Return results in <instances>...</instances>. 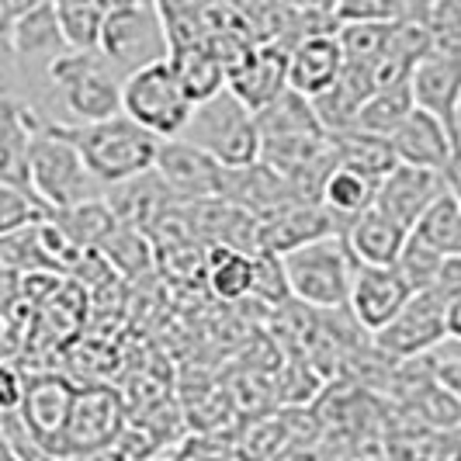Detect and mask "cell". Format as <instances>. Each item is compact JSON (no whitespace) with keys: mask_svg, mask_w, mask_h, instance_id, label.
I'll list each match as a JSON object with an SVG mask.
<instances>
[{"mask_svg":"<svg viewBox=\"0 0 461 461\" xmlns=\"http://www.w3.org/2000/svg\"><path fill=\"white\" fill-rule=\"evenodd\" d=\"M28 174H32V191L52 212H69V208L108 198V187L94 177L84 153L73 146V139L63 132V125L52 118H46L42 129L32 139Z\"/></svg>","mask_w":461,"mask_h":461,"instance_id":"cell-1","label":"cell"},{"mask_svg":"<svg viewBox=\"0 0 461 461\" xmlns=\"http://www.w3.org/2000/svg\"><path fill=\"white\" fill-rule=\"evenodd\" d=\"M59 125L73 139V146L84 153L91 174L104 187L136 181V177L149 174L157 167L160 139L149 136L129 115L108 118V122H97V125H69V122H59Z\"/></svg>","mask_w":461,"mask_h":461,"instance_id":"cell-2","label":"cell"},{"mask_svg":"<svg viewBox=\"0 0 461 461\" xmlns=\"http://www.w3.org/2000/svg\"><path fill=\"white\" fill-rule=\"evenodd\" d=\"M46 84L69 112V125H97L125 115V77L101 52H63L46 73Z\"/></svg>","mask_w":461,"mask_h":461,"instance_id":"cell-3","label":"cell"},{"mask_svg":"<svg viewBox=\"0 0 461 461\" xmlns=\"http://www.w3.org/2000/svg\"><path fill=\"white\" fill-rule=\"evenodd\" d=\"M181 139L205 149L208 157H215L226 170L254 167L264 153V136H260L257 115L232 91H222L219 97L198 104Z\"/></svg>","mask_w":461,"mask_h":461,"instance_id":"cell-4","label":"cell"},{"mask_svg":"<svg viewBox=\"0 0 461 461\" xmlns=\"http://www.w3.org/2000/svg\"><path fill=\"white\" fill-rule=\"evenodd\" d=\"M281 260H285V275H288V288L295 302L309 309H323V312H337L350 305V288H354V275L361 264L350 254L344 232L309 243Z\"/></svg>","mask_w":461,"mask_h":461,"instance_id":"cell-5","label":"cell"},{"mask_svg":"<svg viewBox=\"0 0 461 461\" xmlns=\"http://www.w3.org/2000/svg\"><path fill=\"white\" fill-rule=\"evenodd\" d=\"M122 108L136 125H142L149 136L160 142L167 139H181L187 122L194 115V101L187 97L185 84L177 80V73L170 67V59L142 67L125 77V91H122Z\"/></svg>","mask_w":461,"mask_h":461,"instance_id":"cell-6","label":"cell"},{"mask_svg":"<svg viewBox=\"0 0 461 461\" xmlns=\"http://www.w3.org/2000/svg\"><path fill=\"white\" fill-rule=\"evenodd\" d=\"M0 52L4 69L14 67L39 73L46 80L49 67L69 52L56 22V4H11L0 0Z\"/></svg>","mask_w":461,"mask_h":461,"instance_id":"cell-7","label":"cell"},{"mask_svg":"<svg viewBox=\"0 0 461 461\" xmlns=\"http://www.w3.org/2000/svg\"><path fill=\"white\" fill-rule=\"evenodd\" d=\"M101 56L122 77L170 59L160 4H112L104 35H101Z\"/></svg>","mask_w":461,"mask_h":461,"instance_id":"cell-8","label":"cell"},{"mask_svg":"<svg viewBox=\"0 0 461 461\" xmlns=\"http://www.w3.org/2000/svg\"><path fill=\"white\" fill-rule=\"evenodd\" d=\"M447 312H451V305L440 299L438 292H416L410 305L395 316V323H389L375 337V347L393 361L427 357L451 337Z\"/></svg>","mask_w":461,"mask_h":461,"instance_id":"cell-9","label":"cell"},{"mask_svg":"<svg viewBox=\"0 0 461 461\" xmlns=\"http://www.w3.org/2000/svg\"><path fill=\"white\" fill-rule=\"evenodd\" d=\"M157 177L174 194L177 205H202V202H222L226 187V167L208 157L205 149L191 146L187 139H167L157 153Z\"/></svg>","mask_w":461,"mask_h":461,"instance_id":"cell-10","label":"cell"},{"mask_svg":"<svg viewBox=\"0 0 461 461\" xmlns=\"http://www.w3.org/2000/svg\"><path fill=\"white\" fill-rule=\"evenodd\" d=\"M125 427H129V410L115 389H108V385L80 389L77 402H73V413H69L67 438L59 447V461L112 447V444H118Z\"/></svg>","mask_w":461,"mask_h":461,"instance_id":"cell-11","label":"cell"},{"mask_svg":"<svg viewBox=\"0 0 461 461\" xmlns=\"http://www.w3.org/2000/svg\"><path fill=\"white\" fill-rule=\"evenodd\" d=\"M77 393L80 389H73V382H67L63 375H52V371L28 375V389H24V402L18 413L28 423V430L35 434L39 447L46 451V458L52 461H59V447L67 438Z\"/></svg>","mask_w":461,"mask_h":461,"instance_id":"cell-12","label":"cell"},{"mask_svg":"<svg viewBox=\"0 0 461 461\" xmlns=\"http://www.w3.org/2000/svg\"><path fill=\"white\" fill-rule=\"evenodd\" d=\"M413 295V285L402 277L399 267H357L347 309L361 330L378 337L385 326L395 323V316L410 305Z\"/></svg>","mask_w":461,"mask_h":461,"instance_id":"cell-13","label":"cell"},{"mask_svg":"<svg viewBox=\"0 0 461 461\" xmlns=\"http://www.w3.org/2000/svg\"><path fill=\"white\" fill-rule=\"evenodd\" d=\"M447 191H451V187H447V177H444V174L399 163L393 174L382 181V187H378L375 208H382L389 219H395L399 226H406V230L413 232L416 226H420V219L438 205Z\"/></svg>","mask_w":461,"mask_h":461,"instance_id":"cell-14","label":"cell"},{"mask_svg":"<svg viewBox=\"0 0 461 461\" xmlns=\"http://www.w3.org/2000/svg\"><path fill=\"white\" fill-rule=\"evenodd\" d=\"M344 230L347 222H340L326 205H292L260 222V254L288 257L309 243L340 236Z\"/></svg>","mask_w":461,"mask_h":461,"instance_id":"cell-15","label":"cell"},{"mask_svg":"<svg viewBox=\"0 0 461 461\" xmlns=\"http://www.w3.org/2000/svg\"><path fill=\"white\" fill-rule=\"evenodd\" d=\"M413 97L416 108L434 115L461 146L458 112H461V56H438L430 52L413 69Z\"/></svg>","mask_w":461,"mask_h":461,"instance_id":"cell-16","label":"cell"},{"mask_svg":"<svg viewBox=\"0 0 461 461\" xmlns=\"http://www.w3.org/2000/svg\"><path fill=\"white\" fill-rule=\"evenodd\" d=\"M347 56L340 46V35H309L292 49V67H288V87L299 91L309 101H320L330 94L344 77Z\"/></svg>","mask_w":461,"mask_h":461,"instance_id":"cell-17","label":"cell"},{"mask_svg":"<svg viewBox=\"0 0 461 461\" xmlns=\"http://www.w3.org/2000/svg\"><path fill=\"white\" fill-rule=\"evenodd\" d=\"M288 67H292V49L288 46H281V42L257 46L254 59L230 77V91L254 115H260L264 108H271L277 97L288 91Z\"/></svg>","mask_w":461,"mask_h":461,"instance_id":"cell-18","label":"cell"},{"mask_svg":"<svg viewBox=\"0 0 461 461\" xmlns=\"http://www.w3.org/2000/svg\"><path fill=\"white\" fill-rule=\"evenodd\" d=\"M344 240L361 267H395L410 243V230L389 219L382 208H371L354 222H347Z\"/></svg>","mask_w":461,"mask_h":461,"instance_id":"cell-19","label":"cell"},{"mask_svg":"<svg viewBox=\"0 0 461 461\" xmlns=\"http://www.w3.org/2000/svg\"><path fill=\"white\" fill-rule=\"evenodd\" d=\"M393 146L399 163L420 167V170H438V174H444L451 167V157L458 149L451 132L440 125L438 118L420 112V108L406 118V125L393 136Z\"/></svg>","mask_w":461,"mask_h":461,"instance_id":"cell-20","label":"cell"},{"mask_svg":"<svg viewBox=\"0 0 461 461\" xmlns=\"http://www.w3.org/2000/svg\"><path fill=\"white\" fill-rule=\"evenodd\" d=\"M260 136L264 142L271 139H302V136H326L323 122L316 115V104L309 97H302L299 91H288L277 97L271 108H264L257 115Z\"/></svg>","mask_w":461,"mask_h":461,"instance_id":"cell-21","label":"cell"},{"mask_svg":"<svg viewBox=\"0 0 461 461\" xmlns=\"http://www.w3.org/2000/svg\"><path fill=\"white\" fill-rule=\"evenodd\" d=\"M170 67H174L177 80L185 84L187 97H191L194 104H205V101L219 97L222 91H230L226 67L219 63V56H215L208 46L177 49V52H170Z\"/></svg>","mask_w":461,"mask_h":461,"instance_id":"cell-22","label":"cell"},{"mask_svg":"<svg viewBox=\"0 0 461 461\" xmlns=\"http://www.w3.org/2000/svg\"><path fill=\"white\" fill-rule=\"evenodd\" d=\"M330 139H333V149H337V163L340 167H354V170L368 174L371 181H378V185L399 167L393 139L368 136V132H357V129Z\"/></svg>","mask_w":461,"mask_h":461,"instance_id":"cell-23","label":"cell"},{"mask_svg":"<svg viewBox=\"0 0 461 461\" xmlns=\"http://www.w3.org/2000/svg\"><path fill=\"white\" fill-rule=\"evenodd\" d=\"M378 181H371L368 174L354 170V167H340L326 177L323 187V205L340 219V222H354L357 215H365L378 202Z\"/></svg>","mask_w":461,"mask_h":461,"instance_id":"cell-24","label":"cell"},{"mask_svg":"<svg viewBox=\"0 0 461 461\" xmlns=\"http://www.w3.org/2000/svg\"><path fill=\"white\" fill-rule=\"evenodd\" d=\"M254 257L230 250V247H212L205 254V281L215 299L240 302L254 292Z\"/></svg>","mask_w":461,"mask_h":461,"instance_id":"cell-25","label":"cell"},{"mask_svg":"<svg viewBox=\"0 0 461 461\" xmlns=\"http://www.w3.org/2000/svg\"><path fill=\"white\" fill-rule=\"evenodd\" d=\"M413 112H416V97H413V80H410V84H399V87L375 94L368 104L361 108L354 129L357 132H368V136L393 139Z\"/></svg>","mask_w":461,"mask_h":461,"instance_id":"cell-26","label":"cell"},{"mask_svg":"<svg viewBox=\"0 0 461 461\" xmlns=\"http://www.w3.org/2000/svg\"><path fill=\"white\" fill-rule=\"evenodd\" d=\"M112 4H56V22L69 52H101V35Z\"/></svg>","mask_w":461,"mask_h":461,"instance_id":"cell-27","label":"cell"},{"mask_svg":"<svg viewBox=\"0 0 461 461\" xmlns=\"http://www.w3.org/2000/svg\"><path fill=\"white\" fill-rule=\"evenodd\" d=\"M52 222L69 236V243H77L80 250H101L104 240L118 230V219L108 198L104 202H91V205L69 208V212H56Z\"/></svg>","mask_w":461,"mask_h":461,"instance_id":"cell-28","label":"cell"},{"mask_svg":"<svg viewBox=\"0 0 461 461\" xmlns=\"http://www.w3.org/2000/svg\"><path fill=\"white\" fill-rule=\"evenodd\" d=\"M413 236H420L423 243H430L438 254L461 257V198H455V194L447 191L438 205L420 219V226L413 230Z\"/></svg>","mask_w":461,"mask_h":461,"instance_id":"cell-29","label":"cell"},{"mask_svg":"<svg viewBox=\"0 0 461 461\" xmlns=\"http://www.w3.org/2000/svg\"><path fill=\"white\" fill-rule=\"evenodd\" d=\"M101 254H104V260L115 267L118 275L125 277H139L153 267V247H149L146 232L136 230V226H122L118 222V230L104 240Z\"/></svg>","mask_w":461,"mask_h":461,"instance_id":"cell-30","label":"cell"},{"mask_svg":"<svg viewBox=\"0 0 461 461\" xmlns=\"http://www.w3.org/2000/svg\"><path fill=\"white\" fill-rule=\"evenodd\" d=\"M52 215L56 212L39 194H28V191H18V187L0 185V232L4 236L32 230V226H42Z\"/></svg>","mask_w":461,"mask_h":461,"instance_id":"cell-31","label":"cell"},{"mask_svg":"<svg viewBox=\"0 0 461 461\" xmlns=\"http://www.w3.org/2000/svg\"><path fill=\"white\" fill-rule=\"evenodd\" d=\"M393 24H385V22L344 24V28H340V46H344L347 63H365V67H375V63L385 56V49H389Z\"/></svg>","mask_w":461,"mask_h":461,"instance_id":"cell-32","label":"cell"},{"mask_svg":"<svg viewBox=\"0 0 461 461\" xmlns=\"http://www.w3.org/2000/svg\"><path fill=\"white\" fill-rule=\"evenodd\" d=\"M444 264H447V257L438 254L430 243H423L420 236L410 232V243H406V250L399 257V271L402 277L413 285V292H427V288H434L438 285L440 271H444Z\"/></svg>","mask_w":461,"mask_h":461,"instance_id":"cell-33","label":"cell"},{"mask_svg":"<svg viewBox=\"0 0 461 461\" xmlns=\"http://www.w3.org/2000/svg\"><path fill=\"white\" fill-rule=\"evenodd\" d=\"M254 295L267 302H285L292 299V288H288V275H285V260L275 254H257L254 257Z\"/></svg>","mask_w":461,"mask_h":461,"instance_id":"cell-34","label":"cell"},{"mask_svg":"<svg viewBox=\"0 0 461 461\" xmlns=\"http://www.w3.org/2000/svg\"><path fill=\"white\" fill-rule=\"evenodd\" d=\"M430 357V368H434V378L444 393H451L461 402V340L455 347H438Z\"/></svg>","mask_w":461,"mask_h":461,"instance_id":"cell-35","label":"cell"},{"mask_svg":"<svg viewBox=\"0 0 461 461\" xmlns=\"http://www.w3.org/2000/svg\"><path fill=\"white\" fill-rule=\"evenodd\" d=\"M28 389V371H18L14 361H4V389H0V406L4 413H18Z\"/></svg>","mask_w":461,"mask_h":461,"instance_id":"cell-36","label":"cell"},{"mask_svg":"<svg viewBox=\"0 0 461 461\" xmlns=\"http://www.w3.org/2000/svg\"><path fill=\"white\" fill-rule=\"evenodd\" d=\"M69 461H129V455L118 447V444H112V447H101V451H87V455H77V458Z\"/></svg>","mask_w":461,"mask_h":461,"instance_id":"cell-37","label":"cell"},{"mask_svg":"<svg viewBox=\"0 0 461 461\" xmlns=\"http://www.w3.org/2000/svg\"><path fill=\"white\" fill-rule=\"evenodd\" d=\"M444 177H447V187H451V194L461 198V146L455 149V157H451V167L444 170Z\"/></svg>","mask_w":461,"mask_h":461,"instance_id":"cell-38","label":"cell"},{"mask_svg":"<svg viewBox=\"0 0 461 461\" xmlns=\"http://www.w3.org/2000/svg\"><path fill=\"white\" fill-rule=\"evenodd\" d=\"M447 326H451V337L461 340V299L451 305V312H447Z\"/></svg>","mask_w":461,"mask_h":461,"instance_id":"cell-39","label":"cell"},{"mask_svg":"<svg viewBox=\"0 0 461 461\" xmlns=\"http://www.w3.org/2000/svg\"><path fill=\"white\" fill-rule=\"evenodd\" d=\"M139 461H174V458H163V455H153V458H139Z\"/></svg>","mask_w":461,"mask_h":461,"instance_id":"cell-40","label":"cell"},{"mask_svg":"<svg viewBox=\"0 0 461 461\" xmlns=\"http://www.w3.org/2000/svg\"><path fill=\"white\" fill-rule=\"evenodd\" d=\"M458 132H461V112H458Z\"/></svg>","mask_w":461,"mask_h":461,"instance_id":"cell-41","label":"cell"},{"mask_svg":"<svg viewBox=\"0 0 461 461\" xmlns=\"http://www.w3.org/2000/svg\"><path fill=\"white\" fill-rule=\"evenodd\" d=\"M49 461H52V458H49Z\"/></svg>","mask_w":461,"mask_h":461,"instance_id":"cell-42","label":"cell"}]
</instances>
